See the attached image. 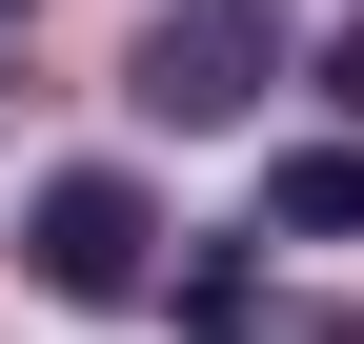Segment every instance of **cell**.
I'll list each match as a JSON object with an SVG mask.
<instances>
[{"mask_svg":"<svg viewBox=\"0 0 364 344\" xmlns=\"http://www.w3.org/2000/svg\"><path fill=\"white\" fill-rule=\"evenodd\" d=\"M21 264L61 284V304H162V203L122 183V162H61V183L21 203Z\"/></svg>","mask_w":364,"mask_h":344,"instance_id":"obj_1","label":"cell"},{"mask_svg":"<svg viewBox=\"0 0 364 344\" xmlns=\"http://www.w3.org/2000/svg\"><path fill=\"white\" fill-rule=\"evenodd\" d=\"M263 81H284L263 0H162V21L122 41V102H142V122H182V142H203V122H243Z\"/></svg>","mask_w":364,"mask_h":344,"instance_id":"obj_2","label":"cell"},{"mask_svg":"<svg viewBox=\"0 0 364 344\" xmlns=\"http://www.w3.org/2000/svg\"><path fill=\"white\" fill-rule=\"evenodd\" d=\"M263 243H364V142H284L263 162Z\"/></svg>","mask_w":364,"mask_h":344,"instance_id":"obj_3","label":"cell"},{"mask_svg":"<svg viewBox=\"0 0 364 344\" xmlns=\"http://www.w3.org/2000/svg\"><path fill=\"white\" fill-rule=\"evenodd\" d=\"M162 324H182V344H263V264H243V243L162 264Z\"/></svg>","mask_w":364,"mask_h":344,"instance_id":"obj_4","label":"cell"},{"mask_svg":"<svg viewBox=\"0 0 364 344\" xmlns=\"http://www.w3.org/2000/svg\"><path fill=\"white\" fill-rule=\"evenodd\" d=\"M324 102H344V142H364V21H344V41H324Z\"/></svg>","mask_w":364,"mask_h":344,"instance_id":"obj_5","label":"cell"},{"mask_svg":"<svg viewBox=\"0 0 364 344\" xmlns=\"http://www.w3.org/2000/svg\"><path fill=\"white\" fill-rule=\"evenodd\" d=\"M284 344H364V304H304V324H284Z\"/></svg>","mask_w":364,"mask_h":344,"instance_id":"obj_6","label":"cell"},{"mask_svg":"<svg viewBox=\"0 0 364 344\" xmlns=\"http://www.w3.org/2000/svg\"><path fill=\"white\" fill-rule=\"evenodd\" d=\"M0 21H21V0H0Z\"/></svg>","mask_w":364,"mask_h":344,"instance_id":"obj_7","label":"cell"}]
</instances>
